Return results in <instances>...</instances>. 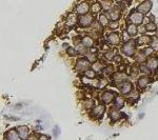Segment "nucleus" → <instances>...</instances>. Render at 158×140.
Returning a JSON list of instances; mask_svg holds the SVG:
<instances>
[{"mask_svg":"<svg viewBox=\"0 0 158 140\" xmlns=\"http://www.w3.org/2000/svg\"><path fill=\"white\" fill-rule=\"evenodd\" d=\"M112 77H113V83L116 87H118L119 84H121L125 81H128L129 79V76L123 72H116L112 75Z\"/></svg>","mask_w":158,"mask_h":140,"instance_id":"nucleus-7","label":"nucleus"},{"mask_svg":"<svg viewBox=\"0 0 158 140\" xmlns=\"http://www.w3.org/2000/svg\"><path fill=\"white\" fill-rule=\"evenodd\" d=\"M17 132H18V135L20 136L21 139L25 140L27 138V135H29V130H27V127H23V125H21L17 129Z\"/></svg>","mask_w":158,"mask_h":140,"instance_id":"nucleus-20","label":"nucleus"},{"mask_svg":"<svg viewBox=\"0 0 158 140\" xmlns=\"http://www.w3.org/2000/svg\"><path fill=\"white\" fill-rule=\"evenodd\" d=\"M104 67L105 65H103V63L101 61H96L95 63L92 64V70L94 71L95 73H99V72H102Z\"/></svg>","mask_w":158,"mask_h":140,"instance_id":"nucleus-27","label":"nucleus"},{"mask_svg":"<svg viewBox=\"0 0 158 140\" xmlns=\"http://www.w3.org/2000/svg\"><path fill=\"white\" fill-rule=\"evenodd\" d=\"M127 34H128L130 37H135L138 34V27L135 25V24L129 23L127 25Z\"/></svg>","mask_w":158,"mask_h":140,"instance_id":"nucleus-18","label":"nucleus"},{"mask_svg":"<svg viewBox=\"0 0 158 140\" xmlns=\"http://www.w3.org/2000/svg\"><path fill=\"white\" fill-rule=\"evenodd\" d=\"M39 140H50V138L47 135H40L39 136Z\"/></svg>","mask_w":158,"mask_h":140,"instance_id":"nucleus-45","label":"nucleus"},{"mask_svg":"<svg viewBox=\"0 0 158 140\" xmlns=\"http://www.w3.org/2000/svg\"><path fill=\"white\" fill-rule=\"evenodd\" d=\"M109 29L112 31L114 30H117L118 27H119V21H110V23H109Z\"/></svg>","mask_w":158,"mask_h":140,"instance_id":"nucleus-37","label":"nucleus"},{"mask_svg":"<svg viewBox=\"0 0 158 140\" xmlns=\"http://www.w3.org/2000/svg\"><path fill=\"white\" fill-rule=\"evenodd\" d=\"M138 71H139V73L143 74V76H151L152 74V71H150L149 67H147V65H140V67H138Z\"/></svg>","mask_w":158,"mask_h":140,"instance_id":"nucleus-29","label":"nucleus"},{"mask_svg":"<svg viewBox=\"0 0 158 140\" xmlns=\"http://www.w3.org/2000/svg\"><path fill=\"white\" fill-rule=\"evenodd\" d=\"M107 40H108L109 44H111V45H119L121 42V37L117 32H112L108 35Z\"/></svg>","mask_w":158,"mask_h":140,"instance_id":"nucleus-12","label":"nucleus"},{"mask_svg":"<svg viewBox=\"0 0 158 140\" xmlns=\"http://www.w3.org/2000/svg\"><path fill=\"white\" fill-rule=\"evenodd\" d=\"M90 10H91L92 14H99L103 9H102V5L99 1H95L90 5Z\"/></svg>","mask_w":158,"mask_h":140,"instance_id":"nucleus-19","label":"nucleus"},{"mask_svg":"<svg viewBox=\"0 0 158 140\" xmlns=\"http://www.w3.org/2000/svg\"><path fill=\"white\" fill-rule=\"evenodd\" d=\"M113 104H114V107H115V109L121 110L122 107H125V97L122 96V95H116V97H115L114 101H113Z\"/></svg>","mask_w":158,"mask_h":140,"instance_id":"nucleus-15","label":"nucleus"},{"mask_svg":"<svg viewBox=\"0 0 158 140\" xmlns=\"http://www.w3.org/2000/svg\"><path fill=\"white\" fill-rule=\"evenodd\" d=\"M142 52H143V54H145V56L147 57H149L150 56V55H152V54L154 53V51H153V49H152V47H145V49H143V50H142Z\"/></svg>","mask_w":158,"mask_h":140,"instance_id":"nucleus-41","label":"nucleus"},{"mask_svg":"<svg viewBox=\"0 0 158 140\" xmlns=\"http://www.w3.org/2000/svg\"><path fill=\"white\" fill-rule=\"evenodd\" d=\"M91 63L87 58H79L76 62V70L80 73H85L87 70H90Z\"/></svg>","mask_w":158,"mask_h":140,"instance_id":"nucleus-6","label":"nucleus"},{"mask_svg":"<svg viewBox=\"0 0 158 140\" xmlns=\"http://www.w3.org/2000/svg\"><path fill=\"white\" fill-rule=\"evenodd\" d=\"M67 55H69V56H71V57L76 56V55L78 54V53H77V51H76V49H75V47H67Z\"/></svg>","mask_w":158,"mask_h":140,"instance_id":"nucleus-39","label":"nucleus"},{"mask_svg":"<svg viewBox=\"0 0 158 140\" xmlns=\"http://www.w3.org/2000/svg\"><path fill=\"white\" fill-rule=\"evenodd\" d=\"M138 33L141 34V36L142 35H145V33H147L145 25H139V27H138Z\"/></svg>","mask_w":158,"mask_h":140,"instance_id":"nucleus-42","label":"nucleus"},{"mask_svg":"<svg viewBox=\"0 0 158 140\" xmlns=\"http://www.w3.org/2000/svg\"><path fill=\"white\" fill-rule=\"evenodd\" d=\"M114 56H115V53L113 51H108L107 53L104 54V58L105 60H113L114 59Z\"/></svg>","mask_w":158,"mask_h":140,"instance_id":"nucleus-40","label":"nucleus"},{"mask_svg":"<svg viewBox=\"0 0 158 140\" xmlns=\"http://www.w3.org/2000/svg\"><path fill=\"white\" fill-rule=\"evenodd\" d=\"M7 140H18V134L14 130L10 131L7 134Z\"/></svg>","mask_w":158,"mask_h":140,"instance_id":"nucleus-35","label":"nucleus"},{"mask_svg":"<svg viewBox=\"0 0 158 140\" xmlns=\"http://www.w3.org/2000/svg\"><path fill=\"white\" fill-rule=\"evenodd\" d=\"M102 75H103L104 77H109L111 76V75H113V74L115 73L114 72V67L113 65H111V64H109V65H105V67H103V70H102Z\"/></svg>","mask_w":158,"mask_h":140,"instance_id":"nucleus-23","label":"nucleus"},{"mask_svg":"<svg viewBox=\"0 0 158 140\" xmlns=\"http://www.w3.org/2000/svg\"><path fill=\"white\" fill-rule=\"evenodd\" d=\"M145 29H147V32H156L157 31V24L155 23L154 21H150L145 24Z\"/></svg>","mask_w":158,"mask_h":140,"instance_id":"nucleus-32","label":"nucleus"},{"mask_svg":"<svg viewBox=\"0 0 158 140\" xmlns=\"http://www.w3.org/2000/svg\"><path fill=\"white\" fill-rule=\"evenodd\" d=\"M116 62V63H121L122 62V57L120 56V55H118V54H116L114 56V59H113Z\"/></svg>","mask_w":158,"mask_h":140,"instance_id":"nucleus-43","label":"nucleus"},{"mask_svg":"<svg viewBox=\"0 0 158 140\" xmlns=\"http://www.w3.org/2000/svg\"><path fill=\"white\" fill-rule=\"evenodd\" d=\"M93 22H94V18H93V15H91V14H87V15L80 16L79 20H78V23H79V25L81 27H91Z\"/></svg>","mask_w":158,"mask_h":140,"instance_id":"nucleus-8","label":"nucleus"},{"mask_svg":"<svg viewBox=\"0 0 158 140\" xmlns=\"http://www.w3.org/2000/svg\"><path fill=\"white\" fill-rule=\"evenodd\" d=\"M67 22L70 27L75 25V23L77 22V17H76V15L73 14V13L69 14V15H67Z\"/></svg>","mask_w":158,"mask_h":140,"instance_id":"nucleus-28","label":"nucleus"},{"mask_svg":"<svg viewBox=\"0 0 158 140\" xmlns=\"http://www.w3.org/2000/svg\"><path fill=\"white\" fill-rule=\"evenodd\" d=\"M81 44H82L85 49H92V47H94L95 41L91 36L87 35V36H83L81 38Z\"/></svg>","mask_w":158,"mask_h":140,"instance_id":"nucleus-16","label":"nucleus"},{"mask_svg":"<svg viewBox=\"0 0 158 140\" xmlns=\"http://www.w3.org/2000/svg\"><path fill=\"white\" fill-rule=\"evenodd\" d=\"M150 78L147 76H140L139 78L137 79V87H139V89H141V90H143V89H145V87H148L149 84H150Z\"/></svg>","mask_w":158,"mask_h":140,"instance_id":"nucleus-17","label":"nucleus"},{"mask_svg":"<svg viewBox=\"0 0 158 140\" xmlns=\"http://www.w3.org/2000/svg\"><path fill=\"white\" fill-rule=\"evenodd\" d=\"M150 47L153 49V51H158V37L155 36L151 37V42H150Z\"/></svg>","mask_w":158,"mask_h":140,"instance_id":"nucleus-31","label":"nucleus"},{"mask_svg":"<svg viewBox=\"0 0 158 140\" xmlns=\"http://www.w3.org/2000/svg\"><path fill=\"white\" fill-rule=\"evenodd\" d=\"M104 14L107 15L109 20H111V21H118V20L120 19L121 14H122V9L116 4V5H113L108 12H105Z\"/></svg>","mask_w":158,"mask_h":140,"instance_id":"nucleus-2","label":"nucleus"},{"mask_svg":"<svg viewBox=\"0 0 158 140\" xmlns=\"http://www.w3.org/2000/svg\"><path fill=\"white\" fill-rule=\"evenodd\" d=\"M108 83H109V80L107 79L105 77H102V78H100V79H99V82H98V87H100V89H102V87H104Z\"/></svg>","mask_w":158,"mask_h":140,"instance_id":"nucleus-38","label":"nucleus"},{"mask_svg":"<svg viewBox=\"0 0 158 140\" xmlns=\"http://www.w3.org/2000/svg\"><path fill=\"white\" fill-rule=\"evenodd\" d=\"M123 116H125V115L122 113L120 110H118V109L112 107V109H110V111H109V117H110V119H111L112 121H114V122L122 119Z\"/></svg>","mask_w":158,"mask_h":140,"instance_id":"nucleus-10","label":"nucleus"},{"mask_svg":"<svg viewBox=\"0 0 158 140\" xmlns=\"http://www.w3.org/2000/svg\"><path fill=\"white\" fill-rule=\"evenodd\" d=\"M115 97H116V95H115L114 92H113V91L108 90V91H104L103 93L101 94L100 99L104 104H110L114 101Z\"/></svg>","mask_w":158,"mask_h":140,"instance_id":"nucleus-11","label":"nucleus"},{"mask_svg":"<svg viewBox=\"0 0 158 140\" xmlns=\"http://www.w3.org/2000/svg\"><path fill=\"white\" fill-rule=\"evenodd\" d=\"M98 22H99L103 27H109L110 20H109V18L107 17L105 14H101L100 16L98 17Z\"/></svg>","mask_w":158,"mask_h":140,"instance_id":"nucleus-25","label":"nucleus"},{"mask_svg":"<svg viewBox=\"0 0 158 140\" xmlns=\"http://www.w3.org/2000/svg\"><path fill=\"white\" fill-rule=\"evenodd\" d=\"M83 107L84 110L92 111L95 107V101L93 99H87L83 101Z\"/></svg>","mask_w":158,"mask_h":140,"instance_id":"nucleus-26","label":"nucleus"},{"mask_svg":"<svg viewBox=\"0 0 158 140\" xmlns=\"http://www.w3.org/2000/svg\"><path fill=\"white\" fill-rule=\"evenodd\" d=\"M151 37L152 36H148V35H142L139 38H137L136 43L141 44V45L142 44H150V42H151Z\"/></svg>","mask_w":158,"mask_h":140,"instance_id":"nucleus-22","label":"nucleus"},{"mask_svg":"<svg viewBox=\"0 0 158 140\" xmlns=\"http://www.w3.org/2000/svg\"><path fill=\"white\" fill-rule=\"evenodd\" d=\"M145 65L147 67L150 69V71L155 72L158 70V57H150L149 59H147L145 61Z\"/></svg>","mask_w":158,"mask_h":140,"instance_id":"nucleus-13","label":"nucleus"},{"mask_svg":"<svg viewBox=\"0 0 158 140\" xmlns=\"http://www.w3.org/2000/svg\"><path fill=\"white\" fill-rule=\"evenodd\" d=\"M129 96V99L130 100H133V102H137L138 100H139V97H140V94L138 93L137 91H133Z\"/></svg>","mask_w":158,"mask_h":140,"instance_id":"nucleus-33","label":"nucleus"},{"mask_svg":"<svg viewBox=\"0 0 158 140\" xmlns=\"http://www.w3.org/2000/svg\"><path fill=\"white\" fill-rule=\"evenodd\" d=\"M84 76L87 77V78H90V79H94L95 77H96V73H95L92 69H90V70H87V72L84 73Z\"/></svg>","mask_w":158,"mask_h":140,"instance_id":"nucleus-36","label":"nucleus"},{"mask_svg":"<svg viewBox=\"0 0 158 140\" xmlns=\"http://www.w3.org/2000/svg\"><path fill=\"white\" fill-rule=\"evenodd\" d=\"M59 133H60V131H59V127L56 125V127H55V129H54V135H55V136H58V135H59Z\"/></svg>","mask_w":158,"mask_h":140,"instance_id":"nucleus-44","label":"nucleus"},{"mask_svg":"<svg viewBox=\"0 0 158 140\" xmlns=\"http://www.w3.org/2000/svg\"><path fill=\"white\" fill-rule=\"evenodd\" d=\"M104 114H105V105L104 104H98L95 105V107L91 111L90 116H92L93 119L101 120L103 118Z\"/></svg>","mask_w":158,"mask_h":140,"instance_id":"nucleus-3","label":"nucleus"},{"mask_svg":"<svg viewBox=\"0 0 158 140\" xmlns=\"http://www.w3.org/2000/svg\"><path fill=\"white\" fill-rule=\"evenodd\" d=\"M75 49H76V51H77V53L80 54V55H82V56H84V55H87V54L89 53V52L87 51V49H85V47H84L81 43H78L77 47H75Z\"/></svg>","mask_w":158,"mask_h":140,"instance_id":"nucleus-34","label":"nucleus"},{"mask_svg":"<svg viewBox=\"0 0 158 140\" xmlns=\"http://www.w3.org/2000/svg\"><path fill=\"white\" fill-rule=\"evenodd\" d=\"M91 27L95 31V33H96V34H102V33H103L104 27H102V25H101L99 22H98V20H96V21H94V22H93V24L91 25Z\"/></svg>","mask_w":158,"mask_h":140,"instance_id":"nucleus-24","label":"nucleus"},{"mask_svg":"<svg viewBox=\"0 0 158 140\" xmlns=\"http://www.w3.org/2000/svg\"><path fill=\"white\" fill-rule=\"evenodd\" d=\"M136 41L133 39H130L125 44H122L120 51L127 57H133L136 54Z\"/></svg>","mask_w":158,"mask_h":140,"instance_id":"nucleus-1","label":"nucleus"},{"mask_svg":"<svg viewBox=\"0 0 158 140\" xmlns=\"http://www.w3.org/2000/svg\"><path fill=\"white\" fill-rule=\"evenodd\" d=\"M143 19H145V16L142 15L141 13H139L137 10L132 11L130 15H129V21L130 23L132 24H138V25H141L142 22H143Z\"/></svg>","mask_w":158,"mask_h":140,"instance_id":"nucleus-4","label":"nucleus"},{"mask_svg":"<svg viewBox=\"0 0 158 140\" xmlns=\"http://www.w3.org/2000/svg\"><path fill=\"white\" fill-rule=\"evenodd\" d=\"M118 90H119V92H120L121 94H122V96L125 95V96H128V95H130V94L134 91V85H133V83H132L131 81H125V82H122L121 84H119L118 85Z\"/></svg>","mask_w":158,"mask_h":140,"instance_id":"nucleus-5","label":"nucleus"},{"mask_svg":"<svg viewBox=\"0 0 158 140\" xmlns=\"http://www.w3.org/2000/svg\"><path fill=\"white\" fill-rule=\"evenodd\" d=\"M30 140H39V138H36L35 136H33V138H31Z\"/></svg>","mask_w":158,"mask_h":140,"instance_id":"nucleus-47","label":"nucleus"},{"mask_svg":"<svg viewBox=\"0 0 158 140\" xmlns=\"http://www.w3.org/2000/svg\"><path fill=\"white\" fill-rule=\"evenodd\" d=\"M89 11H90V4L87 3V2H85V1L80 2V3L76 7V12H77L80 16L87 15V14L89 13Z\"/></svg>","mask_w":158,"mask_h":140,"instance_id":"nucleus-14","label":"nucleus"},{"mask_svg":"<svg viewBox=\"0 0 158 140\" xmlns=\"http://www.w3.org/2000/svg\"><path fill=\"white\" fill-rule=\"evenodd\" d=\"M152 7H153V2L150 1V0H147V1H143L141 3L138 4V7H136V10L141 13L142 15H145V14H149L151 12Z\"/></svg>","mask_w":158,"mask_h":140,"instance_id":"nucleus-9","label":"nucleus"},{"mask_svg":"<svg viewBox=\"0 0 158 140\" xmlns=\"http://www.w3.org/2000/svg\"><path fill=\"white\" fill-rule=\"evenodd\" d=\"M87 59L90 61V63H95L96 61H98V55L96 53H91V52H89L87 54Z\"/></svg>","mask_w":158,"mask_h":140,"instance_id":"nucleus-30","label":"nucleus"},{"mask_svg":"<svg viewBox=\"0 0 158 140\" xmlns=\"http://www.w3.org/2000/svg\"><path fill=\"white\" fill-rule=\"evenodd\" d=\"M134 57H135V60L137 61L138 63H143V62L147 61V56L143 54L142 51H138V52H136Z\"/></svg>","mask_w":158,"mask_h":140,"instance_id":"nucleus-21","label":"nucleus"},{"mask_svg":"<svg viewBox=\"0 0 158 140\" xmlns=\"http://www.w3.org/2000/svg\"><path fill=\"white\" fill-rule=\"evenodd\" d=\"M143 116H145V114L142 113V114H139V116H138V117H139V119H142V117H143Z\"/></svg>","mask_w":158,"mask_h":140,"instance_id":"nucleus-46","label":"nucleus"}]
</instances>
